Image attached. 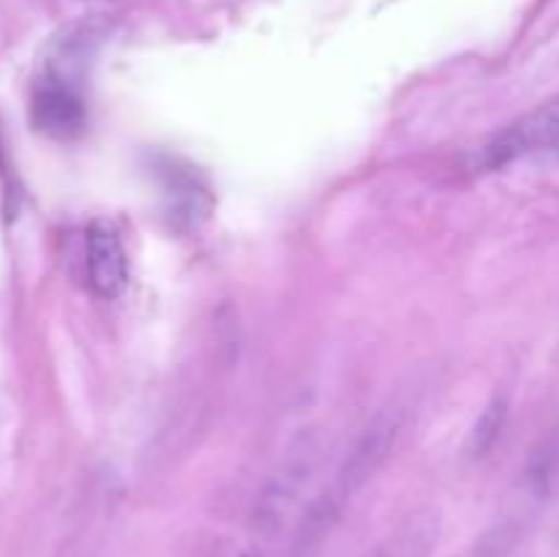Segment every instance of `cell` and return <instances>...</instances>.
I'll list each match as a JSON object with an SVG mask.
<instances>
[{
	"label": "cell",
	"mask_w": 559,
	"mask_h": 557,
	"mask_svg": "<svg viewBox=\"0 0 559 557\" xmlns=\"http://www.w3.org/2000/svg\"><path fill=\"white\" fill-rule=\"evenodd\" d=\"M31 118L38 131L66 140V137H74L82 129L85 107H82L80 93L71 82L44 76L36 85V93H33Z\"/></svg>",
	"instance_id": "obj_3"
},
{
	"label": "cell",
	"mask_w": 559,
	"mask_h": 557,
	"mask_svg": "<svg viewBox=\"0 0 559 557\" xmlns=\"http://www.w3.org/2000/svg\"><path fill=\"white\" fill-rule=\"evenodd\" d=\"M85 265L93 293L115 298L126 287L129 265L118 233L107 222H93L85 235Z\"/></svg>",
	"instance_id": "obj_4"
},
{
	"label": "cell",
	"mask_w": 559,
	"mask_h": 557,
	"mask_svg": "<svg viewBox=\"0 0 559 557\" xmlns=\"http://www.w3.org/2000/svg\"><path fill=\"white\" fill-rule=\"evenodd\" d=\"M317 459H320L317 435L298 437V442L289 448L284 462L278 464V470L257 497L249 519V552L246 555L276 557L278 544L287 533L289 546H293L298 524L304 519L300 506H304V497L309 491L311 478H314Z\"/></svg>",
	"instance_id": "obj_2"
},
{
	"label": "cell",
	"mask_w": 559,
	"mask_h": 557,
	"mask_svg": "<svg viewBox=\"0 0 559 557\" xmlns=\"http://www.w3.org/2000/svg\"><path fill=\"white\" fill-rule=\"evenodd\" d=\"M502 418H506V404L497 399V402H491L489 407L480 413L478 424H475L473 429V440H469V448H473V453H486L491 446H495L497 435H500L502 429Z\"/></svg>",
	"instance_id": "obj_6"
},
{
	"label": "cell",
	"mask_w": 559,
	"mask_h": 557,
	"mask_svg": "<svg viewBox=\"0 0 559 557\" xmlns=\"http://www.w3.org/2000/svg\"><path fill=\"white\" fill-rule=\"evenodd\" d=\"M440 522L435 513L409 517L377 557H429L437 546Z\"/></svg>",
	"instance_id": "obj_5"
},
{
	"label": "cell",
	"mask_w": 559,
	"mask_h": 557,
	"mask_svg": "<svg viewBox=\"0 0 559 557\" xmlns=\"http://www.w3.org/2000/svg\"><path fill=\"white\" fill-rule=\"evenodd\" d=\"M396 435V413H377L374 418L366 424V429L360 431L355 446L349 448V453L344 457L342 467L336 470V475H333V481L328 484V489L309 502V511L300 519L298 533H295L293 546H289V555H306L311 546L320 544L322 535H328V530H331L333 524H336V519L342 517L347 502L364 489L366 481H371V475H374L377 470H380V464L385 462Z\"/></svg>",
	"instance_id": "obj_1"
}]
</instances>
